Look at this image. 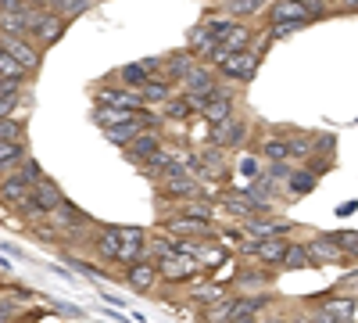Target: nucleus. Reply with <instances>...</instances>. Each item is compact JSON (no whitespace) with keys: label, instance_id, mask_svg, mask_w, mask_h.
<instances>
[{"label":"nucleus","instance_id":"obj_24","mask_svg":"<svg viewBox=\"0 0 358 323\" xmlns=\"http://www.w3.org/2000/svg\"><path fill=\"white\" fill-rule=\"evenodd\" d=\"M158 115H162V123H190L197 111H194V104L187 101V94H172V97L162 104Z\"/></svg>","mask_w":358,"mask_h":323},{"label":"nucleus","instance_id":"obj_13","mask_svg":"<svg viewBox=\"0 0 358 323\" xmlns=\"http://www.w3.org/2000/svg\"><path fill=\"white\" fill-rule=\"evenodd\" d=\"M197 158H201V184L204 180H226L229 176V151L215 148V144L197 148Z\"/></svg>","mask_w":358,"mask_h":323},{"label":"nucleus","instance_id":"obj_47","mask_svg":"<svg viewBox=\"0 0 358 323\" xmlns=\"http://www.w3.org/2000/svg\"><path fill=\"white\" fill-rule=\"evenodd\" d=\"M233 323H255V319H233Z\"/></svg>","mask_w":358,"mask_h":323},{"label":"nucleus","instance_id":"obj_3","mask_svg":"<svg viewBox=\"0 0 358 323\" xmlns=\"http://www.w3.org/2000/svg\"><path fill=\"white\" fill-rule=\"evenodd\" d=\"M208 144H215L222 151H241L251 144V126L241 119V115H229L226 123H215L208 130Z\"/></svg>","mask_w":358,"mask_h":323},{"label":"nucleus","instance_id":"obj_42","mask_svg":"<svg viewBox=\"0 0 358 323\" xmlns=\"http://www.w3.org/2000/svg\"><path fill=\"white\" fill-rule=\"evenodd\" d=\"M22 86H25V83H11V79H0V97H15V94H22Z\"/></svg>","mask_w":358,"mask_h":323},{"label":"nucleus","instance_id":"obj_28","mask_svg":"<svg viewBox=\"0 0 358 323\" xmlns=\"http://www.w3.org/2000/svg\"><path fill=\"white\" fill-rule=\"evenodd\" d=\"M140 97H143V104L151 108V104H165L169 97H172V83H162V79H147L143 86H140Z\"/></svg>","mask_w":358,"mask_h":323},{"label":"nucleus","instance_id":"obj_37","mask_svg":"<svg viewBox=\"0 0 358 323\" xmlns=\"http://www.w3.org/2000/svg\"><path fill=\"white\" fill-rule=\"evenodd\" d=\"M18 172L25 176V180H29V184H36V180H40V176H47V172L40 169V162H36V158H22V162H18Z\"/></svg>","mask_w":358,"mask_h":323},{"label":"nucleus","instance_id":"obj_4","mask_svg":"<svg viewBox=\"0 0 358 323\" xmlns=\"http://www.w3.org/2000/svg\"><path fill=\"white\" fill-rule=\"evenodd\" d=\"M222 79H219V72L212 69V65H204V62H194V69L179 79V94H194V97H201V101H208L215 94V86H219Z\"/></svg>","mask_w":358,"mask_h":323},{"label":"nucleus","instance_id":"obj_12","mask_svg":"<svg viewBox=\"0 0 358 323\" xmlns=\"http://www.w3.org/2000/svg\"><path fill=\"white\" fill-rule=\"evenodd\" d=\"M126 284L136 291V295H151V291L162 284V273L151 259H140V262H129L126 266Z\"/></svg>","mask_w":358,"mask_h":323},{"label":"nucleus","instance_id":"obj_17","mask_svg":"<svg viewBox=\"0 0 358 323\" xmlns=\"http://www.w3.org/2000/svg\"><path fill=\"white\" fill-rule=\"evenodd\" d=\"M33 201L40 205V212H43V216H50V212L62 209L69 198H65L62 187H57V180H50V176H40V180L33 184Z\"/></svg>","mask_w":358,"mask_h":323},{"label":"nucleus","instance_id":"obj_10","mask_svg":"<svg viewBox=\"0 0 358 323\" xmlns=\"http://www.w3.org/2000/svg\"><path fill=\"white\" fill-rule=\"evenodd\" d=\"M94 101H97V104H108V108H133V111L143 108L140 90H129V86H122V83H104V86H97Z\"/></svg>","mask_w":358,"mask_h":323},{"label":"nucleus","instance_id":"obj_29","mask_svg":"<svg viewBox=\"0 0 358 323\" xmlns=\"http://www.w3.org/2000/svg\"><path fill=\"white\" fill-rule=\"evenodd\" d=\"M140 133H143V123H129V126H115V130H104V137L115 144V148H122V151L129 148V144H133Z\"/></svg>","mask_w":358,"mask_h":323},{"label":"nucleus","instance_id":"obj_8","mask_svg":"<svg viewBox=\"0 0 358 323\" xmlns=\"http://www.w3.org/2000/svg\"><path fill=\"white\" fill-rule=\"evenodd\" d=\"M162 230L169 233V238H179V241L215 238V223H204V219H187V216H169V219H162Z\"/></svg>","mask_w":358,"mask_h":323},{"label":"nucleus","instance_id":"obj_22","mask_svg":"<svg viewBox=\"0 0 358 323\" xmlns=\"http://www.w3.org/2000/svg\"><path fill=\"white\" fill-rule=\"evenodd\" d=\"M194 62L197 57L190 54V50H176V54H165L162 57V76L158 79H165V83H179L190 69H194Z\"/></svg>","mask_w":358,"mask_h":323},{"label":"nucleus","instance_id":"obj_15","mask_svg":"<svg viewBox=\"0 0 358 323\" xmlns=\"http://www.w3.org/2000/svg\"><path fill=\"white\" fill-rule=\"evenodd\" d=\"M0 47H4L15 62L25 69V72H36L40 62H43V50L33 43V40H18V36H0Z\"/></svg>","mask_w":358,"mask_h":323},{"label":"nucleus","instance_id":"obj_6","mask_svg":"<svg viewBox=\"0 0 358 323\" xmlns=\"http://www.w3.org/2000/svg\"><path fill=\"white\" fill-rule=\"evenodd\" d=\"M229 115H236V90H233V83H219L215 94L204 101L201 119H204L208 126H215V123H226Z\"/></svg>","mask_w":358,"mask_h":323},{"label":"nucleus","instance_id":"obj_25","mask_svg":"<svg viewBox=\"0 0 358 323\" xmlns=\"http://www.w3.org/2000/svg\"><path fill=\"white\" fill-rule=\"evenodd\" d=\"M219 205H222L226 212L241 216V219H251V216H258V205L248 198V191H226V194H219Z\"/></svg>","mask_w":358,"mask_h":323},{"label":"nucleus","instance_id":"obj_43","mask_svg":"<svg viewBox=\"0 0 358 323\" xmlns=\"http://www.w3.org/2000/svg\"><path fill=\"white\" fill-rule=\"evenodd\" d=\"M305 8H312L315 11V18H322V15H330V4H326V0H301Z\"/></svg>","mask_w":358,"mask_h":323},{"label":"nucleus","instance_id":"obj_30","mask_svg":"<svg viewBox=\"0 0 358 323\" xmlns=\"http://www.w3.org/2000/svg\"><path fill=\"white\" fill-rule=\"evenodd\" d=\"M315 184H319V176H315L312 169H294L290 180H287V191H290V194H308Z\"/></svg>","mask_w":358,"mask_h":323},{"label":"nucleus","instance_id":"obj_14","mask_svg":"<svg viewBox=\"0 0 358 323\" xmlns=\"http://www.w3.org/2000/svg\"><path fill=\"white\" fill-rule=\"evenodd\" d=\"M90 252L101 266H118V226H97L90 238Z\"/></svg>","mask_w":358,"mask_h":323},{"label":"nucleus","instance_id":"obj_26","mask_svg":"<svg viewBox=\"0 0 358 323\" xmlns=\"http://www.w3.org/2000/svg\"><path fill=\"white\" fill-rule=\"evenodd\" d=\"M262 158L265 162H290V133H268L265 140H262Z\"/></svg>","mask_w":358,"mask_h":323},{"label":"nucleus","instance_id":"obj_33","mask_svg":"<svg viewBox=\"0 0 358 323\" xmlns=\"http://www.w3.org/2000/svg\"><path fill=\"white\" fill-rule=\"evenodd\" d=\"M25 158V148L22 144H8V140H0V172H11L18 169V162Z\"/></svg>","mask_w":358,"mask_h":323},{"label":"nucleus","instance_id":"obj_2","mask_svg":"<svg viewBox=\"0 0 358 323\" xmlns=\"http://www.w3.org/2000/svg\"><path fill=\"white\" fill-rule=\"evenodd\" d=\"M258 65H262V50H236L229 57L215 65L219 79L222 83H236V86H248L255 76H258Z\"/></svg>","mask_w":358,"mask_h":323},{"label":"nucleus","instance_id":"obj_35","mask_svg":"<svg viewBox=\"0 0 358 323\" xmlns=\"http://www.w3.org/2000/svg\"><path fill=\"white\" fill-rule=\"evenodd\" d=\"M47 8L62 11L65 18H76V15H83L86 8H94V0H47Z\"/></svg>","mask_w":358,"mask_h":323},{"label":"nucleus","instance_id":"obj_18","mask_svg":"<svg viewBox=\"0 0 358 323\" xmlns=\"http://www.w3.org/2000/svg\"><path fill=\"white\" fill-rule=\"evenodd\" d=\"M29 194H33V184H29L18 169H11V172L0 176V201H4L8 209H15V205H18L22 198H29Z\"/></svg>","mask_w":358,"mask_h":323},{"label":"nucleus","instance_id":"obj_32","mask_svg":"<svg viewBox=\"0 0 358 323\" xmlns=\"http://www.w3.org/2000/svg\"><path fill=\"white\" fill-rule=\"evenodd\" d=\"M308 266H312V255H308V248H305V245H297V241H290L287 259H283V270H308Z\"/></svg>","mask_w":358,"mask_h":323},{"label":"nucleus","instance_id":"obj_46","mask_svg":"<svg viewBox=\"0 0 358 323\" xmlns=\"http://www.w3.org/2000/svg\"><path fill=\"white\" fill-rule=\"evenodd\" d=\"M255 323H290V319H280V316H273V319H255Z\"/></svg>","mask_w":358,"mask_h":323},{"label":"nucleus","instance_id":"obj_41","mask_svg":"<svg viewBox=\"0 0 358 323\" xmlns=\"http://www.w3.org/2000/svg\"><path fill=\"white\" fill-rule=\"evenodd\" d=\"M330 11H348V15H358V0H330Z\"/></svg>","mask_w":358,"mask_h":323},{"label":"nucleus","instance_id":"obj_16","mask_svg":"<svg viewBox=\"0 0 358 323\" xmlns=\"http://www.w3.org/2000/svg\"><path fill=\"white\" fill-rule=\"evenodd\" d=\"M197 270H201V259H194V255H172V259L158 262V273L169 284H187L190 277H197Z\"/></svg>","mask_w":358,"mask_h":323},{"label":"nucleus","instance_id":"obj_11","mask_svg":"<svg viewBox=\"0 0 358 323\" xmlns=\"http://www.w3.org/2000/svg\"><path fill=\"white\" fill-rule=\"evenodd\" d=\"M290 230H294V223H287V219H276V216H251V219H244V233L251 241H265V238H290Z\"/></svg>","mask_w":358,"mask_h":323},{"label":"nucleus","instance_id":"obj_34","mask_svg":"<svg viewBox=\"0 0 358 323\" xmlns=\"http://www.w3.org/2000/svg\"><path fill=\"white\" fill-rule=\"evenodd\" d=\"M25 76H29V72H25V69H22L18 62H15V57H11V54H8L4 47H0V79H11V83H25Z\"/></svg>","mask_w":358,"mask_h":323},{"label":"nucleus","instance_id":"obj_7","mask_svg":"<svg viewBox=\"0 0 358 323\" xmlns=\"http://www.w3.org/2000/svg\"><path fill=\"white\" fill-rule=\"evenodd\" d=\"M147 241H151V233L143 226H118V266L147 259Z\"/></svg>","mask_w":358,"mask_h":323},{"label":"nucleus","instance_id":"obj_9","mask_svg":"<svg viewBox=\"0 0 358 323\" xmlns=\"http://www.w3.org/2000/svg\"><path fill=\"white\" fill-rule=\"evenodd\" d=\"M65 25H69V18L62 15V11H54V8H40V15H36V25H33V43L43 50V47H50L57 36L65 33Z\"/></svg>","mask_w":358,"mask_h":323},{"label":"nucleus","instance_id":"obj_31","mask_svg":"<svg viewBox=\"0 0 358 323\" xmlns=\"http://www.w3.org/2000/svg\"><path fill=\"white\" fill-rule=\"evenodd\" d=\"M273 273H268V266H262V270H241L236 273V284L241 287H273Z\"/></svg>","mask_w":358,"mask_h":323},{"label":"nucleus","instance_id":"obj_21","mask_svg":"<svg viewBox=\"0 0 358 323\" xmlns=\"http://www.w3.org/2000/svg\"><path fill=\"white\" fill-rule=\"evenodd\" d=\"M162 144H165V140H162V130H143V133L129 144V148H126V158L136 162V165H143L147 158H151V155L162 148Z\"/></svg>","mask_w":358,"mask_h":323},{"label":"nucleus","instance_id":"obj_20","mask_svg":"<svg viewBox=\"0 0 358 323\" xmlns=\"http://www.w3.org/2000/svg\"><path fill=\"white\" fill-rule=\"evenodd\" d=\"M219 43V33H215V25H212V18H204V22H197L194 29H190V33H187V50L197 57H204L208 50H212Z\"/></svg>","mask_w":358,"mask_h":323},{"label":"nucleus","instance_id":"obj_45","mask_svg":"<svg viewBox=\"0 0 358 323\" xmlns=\"http://www.w3.org/2000/svg\"><path fill=\"white\" fill-rule=\"evenodd\" d=\"M301 323H334V319H330V316H322V312L315 309V312H312V316H305Z\"/></svg>","mask_w":358,"mask_h":323},{"label":"nucleus","instance_id":"obj_5","mask_svg":"<svg viewBox=\"0 0 358 323\" xmlns=\"http://www.w3.org/2000/svg\"><path fill=\"white\" fill-rule=\"evenodd\" d=\"M305 248L312 255V266H344V262H351V255L337 241V233H319V238H312Z\"/></svg>","mask_w":358,"mask_h":323},{"label":"nucleus","instance_id":"obj_1","mask_svg":"<svg viewBox=\"0 0 358 323\" xmlns=\"http://www.w3.org/2000/svg\"><path fill=\"white\" fill-rule=\"evenodd\" d=\"M315 22V11L305 8L301 0H273L265 8V25H268V40H283L294 36L297 29H305Z\"/></svg>","mask_w":358,"mask_h":323},{"label":"nucleus","instance_id":"obj_23","mask_svg":"<svg viewBox=\"0 0 358 323\" xmlns=\"http://www.w3.org/2000/svg\"><path fill=\"white\" fill-rule=\"evenodd\" d=\"M355 309H358V302L348 298V295H330V298L319 302V312L330 316L334 323H355Z\"/></svg>","mask_w":358,"mask_h":323},{"label":"nucleus","instance_id":"obj_48","mask_svg":"<svg viewBox=\"0 0 358 323\" xmlns=\"http://www.w3.org/2000/svg\"><path fill=\"white\" fill-rule=\"evenodd\" d=\"M326 4H330V0H326Z\"/></svg>","mask_w":358,"mask_h":323},{"label":"nucleus","instance_id":"obj_38","mask_svg":"<svg viewBox=\"0 0 358 323\" xmlns=\"http://www.w3.org/2000/svg\"><path fill=\"white\" fill-rule=\"evenodd\" d=\"M337 241L344 245V252L351 255V262H358V233H355V230H341Z\"/></svg>","mask_w":358,"mask_h":323},{"label":"nucleus","instance_id":"obj_44","mask_svg":"<svg viewBox=\"0 0 358 323\" xmlns=\"http://www.w3.org/2000/svg\"><path fill=\"white\" fill-rule=\"evenodd\" d=\"M25 0H0V11H22Z\"/></svg>","mask_w":358,"mask_h":323},{"label":"nucleus","instance_id":"obj_19","mask_svg":"<svg viewBox=\"0 0 358 323\" xmlns=\"http://www.w3.org/2000/svg\"><path fill=\"white\" fill-rule=\"evenodd\" d=\"M176 165H179V151H176V148H169V144H162V148H158L151 158H147L140 169H143L147 180H155V184H158L162 176H165L169 169H176Z\"/></svg>","mask_w":358,"mask_h":323},{"label":"nucleus","instance_id":"obj_27","mask_svg":"<svg viewBox=\"0 0 358 323\" xmlns=\"http://www.w3.org/2000/svg\"><path fill=\"white\" fill-rule=\"evenodd\" d=\"M273 0H222V11L229 15V18H255V15H262Z\"/></svg>","mask_w":358,"mask_h":323},{"label":"nucleus","instance_id":"obj_39","mask_svg":"<svg viewBox=\"0 0 358 323\" xmlns=\"http://www.w3.org/2000/svg\"><path fill=\"white\" fill-rule=\"evenodd\" d=\"M241 172H244V176H251V180H255V176H262V172H265V165H262V162H258L255 155H244V158H241Z\"/></svg>","mask_w":358,"mask_h":323},{"label":"nucleus","instance_id":"obj_40","mask_svg":"<svg viewBox=\"0 0 358 323\" xmlns=\"http://www.w3.org/2000/svg\"><path fill=\"white\" fill-rule=\"evenodd\" d=\"M18 101H22V94H15V97H0V119H11L15 108H18Z\"/></svg>","mask_w":358,"mask_h":323},{"label":"nucleus","instance_id":"obj_36","mask_svg":"<svg viewBox=\"0 0 358 323\" xmlns=\"http://www.w3.org/2000/svg\"><path fill=\"white\" fill-rule=\"evenodd\" d=\"M22 133L25 126L18 119H0V140H8V144H22Z\"/></svg>","mask_w":358,"mask_h":323}]
</instances>
